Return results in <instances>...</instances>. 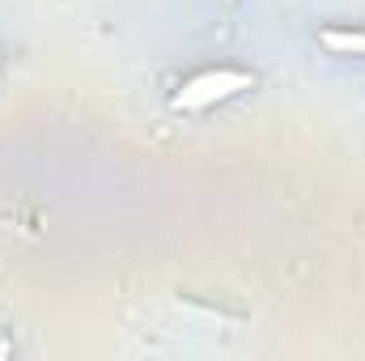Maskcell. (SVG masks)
Returning a JSON list of instances; mask_svg holds the SVG:
<instances>
[{
    "instance_id": "obj_1",
    "label": "cell",
    "mask_w": 365,
    "mask_h": 361,
    "mask_svg": "<svg viewBox=\"0 0 365 361\" xmlns=\"http://www.w3.org/2000/svg\"><path fill=\"white\" fill-rule=\"evenodd\" d=\"M251 86H255V77L242 73V68H208V73L191 77V81L170 98V106H175V111H204V106H212V102H225V98H234V93L251 90Z\"/></svg>"
},
{
    "instance_id": "obj_2",
    "label": "cell",
    "mask_w": 365,
    "mask_h": 361,
    "mask_svg": "<svg viewBox=\"0 0 365 361\" xmlns=\"http://www.w3.org/2000/svg\"><path fill=\"white\" fill-rule=\"evenodd\" d=\"M319 43L336 56H365V30H323Z\"/></svg>"
}]
</instances>
